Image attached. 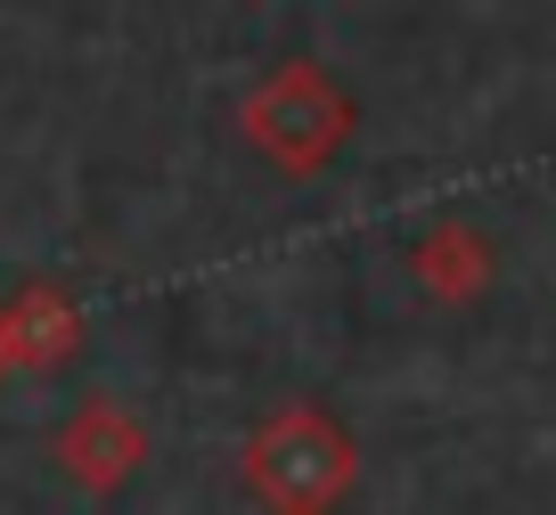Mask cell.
<instances>
[{
    "instance_id": "cell-3",
    "label": "cell",
    "mask_w": 556,
    "mask_h": 515,
    "mask_svg": "<svg viewBox=\"0 0 556 515\" xmlns=\"http://www.w3.org/2000/svg\"><path fill=\"white\" fill-rule=\"evenodd\" d=\"M50 459H58V475H66L74 491L115 499L123 482H131L139 466H148V426H139V410H131V401L90 393V401H74V417L50 434Z\"/></svg>"
},
{
    "instance_id": "cell-4",
    "label": "cell",
    "mask_w": 556,
    "mask_h": 515,
    "mask_svg": "<svg viewBox=\"0 0 556 515\" xmlns=\"http://www.w3.org/2000/svg\"><path fill=\"white\" fill-rule=\"evenodd\" d=\"M0 336H9V368H17V377H58V368L83 352L90 319H83L66 278H25V287L0 303Z\"/></svg>"
},
{
    "instance_id": "cell-5",
    "label": "cell",
    "mask_w": 556,
    "mask_h": 515,
    "mask_svg": "<svg viewBox=\"0 0 556 515\" xmlns=\"http://www.w3.org/2000/svg\"><path fill=\"white\" fill-rule=\"evenodd\" d=\"M491 271H500V254H491V238L475 222H434L409 246V278L434 294V303H475V294L491 287Z\"/></svg>"
},
{
    "instance_id": "cell-2",
    "label": "cell",
    "mask_w": 556,
    "mask_h": 515,
    "mask_svg": "<svg viewBox=\"0 0 556 515\" xmlns=\"http://www.w3.org/2000/svg\"><path fill=\"white\" fill-rule=\"evenodd\" d=\"M352 123H361V115H352V90L336 83L328 66H312V58L270 66V74L238 99V139H245L270 172H287V180L328 172L336 155L352 148Z\"/></svg>"
},
{
    "instance_id": "cell-1",
    "label": "cell",
    "mask_w": 556,
    "mask_h": 515,
    "mask_svg": "<svg viewBox=\"0 0 556 515\" xmlns=\"http://www.w3.org/2000/svg\"><path fill=\"white\" fill-rule=\"evenodd\" d=\"M245 491L270 515H336L361 475V442L344 434V417H328L319 401H287L270 410L238 450Z\"/></svg>"
},
{
    "instance_id": "cell-6",
    "label": "cell",
    "mask_w": 556,
    "mask_h": 515,
    "mask_svg": "<svg viewBox=\"0 0 556 515\" xmlns=\"http://www.w3.org/2000/svg\"><path fill=\"white\" fill-rule=\"evenodd\" d=\"M9 377H17V368H9V336H0V385H9Z\"/></svg>"
}]
</instances>
